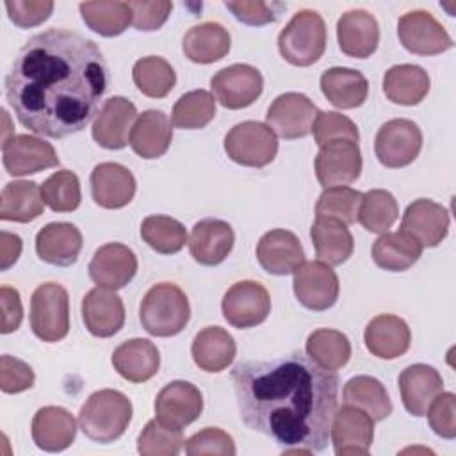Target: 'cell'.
I'll list each match as a JSON object with an SVG mask.
<instances>
[{"mask_svg":"<svg viewBox=\"0 0 456 456\" xmlns=\"http://www.w3.org/2000/svg\"><path fill=\"white\" fill-rule=\"evenodd\" d=\"M5 98L34 134L62 139L84 130L109 87V66L94 41L48 28L32 36L5 75Z\"/></svg>","mask_w":456,"mask_h":456,"instance_id":"cell-1","label":"cell"},{"mask_svg":"<svg viewBox=\"0 0 456 456\" xmlns=\"http://www.w3.org/2000/svg\"><path fill=\"white\" fill-rule=\"evenodd\" d=\"M232 383L242 422L285 452H322L337 411L338 376L294 351L273 360L240 362Z\"/></svg>","mask_w":456,"mask_h":456,"instance_id":"cell-2","label":"cell"},{"mask_svg":"<svg viewBox=\"0 0 456 456\" xmlns=\"http://www.w3.org/2000/svg\"><path fill=\"white\" fill-rule=\"evenodd\" d=\"M132 420L130 399L114 388H103L91 394L78 411V428L98 444L118 440Z\"/></svg>","mask_w":456,"mask_h":456,"instance_id":"cell-3","label":"cell"},{"mask_svg":"<svg viewBox=\"0 0 456 456\" xmlns=\"http://www.w3.org/2000/svg\"><path fill=\"white\" fill-rule=\"evenodd\" d=\"M189 319V299L175 283L153 285L139 306V321L153 337H175L187 326Z\"/></svg>","mask_w":456,"mask_h":456,"instance_id":"cell-4","label":"cell"},{"mask_svg":"<svg viewBox=\"0 0 456 456\" xmlns=\"http://www.w3.org/2000/svg\"><path fill=\"white\" fill-rule=\"evenodd\" d=\"M278 50L292 66H312L326 50V25L312 9L297 11L278 36Z\"/></svg>","mask_w":456,"mask_h":456,"instance_id":"cell-5","label":"cell"},{"mask_svg":"<svg viewBox=\"0 0 456 456\" xmlns=\"http://www.w3.org/2000/svg\"><path fill=\"white\" fill-rule=\"evenodd\" d=\"M30 328L43 342H59L69 331L68 290L53 281L39 285L30 297Z\"/></svg>","mask_w":456,"mask_h":456,"instance_id":"cell-6","label":"cell"},{"mask_svg":"<svg viewBox=\"0 0 456 456\" xmlns=\"http://www.w3.org/2000/svg\"><path fill=\"white\" fill-rule=\"evenodd\" d=\"M226 155L248 167H264L271 164L278 153L276 134L264 123L242 121L224 135Z\"/></svg>","mask_w":456,"mask_h":456,"instance_id":"cell-7","label":"cell"},{"mask_svg":"<svg viewBox=\"0 0 456 456\" xmlns=\"http://www.w3.org/2000/svg\"><path fill=\"white\" fill-rule=\"evenodd\" d=\"M422 148V132L417 123L404 118H395L379 126L374 139L378 160L390 169H399L411 164Z\"/></svg>","mask_w":456,"mask_h":456,"instance_id":"cell-8","label":"cell"},{"mask_svg":"<svg viewBox=\"0 0 456 456\" xmlns=\"http://www.w3.org/2000/svg\"><path fill=\"white\" fill-rule=\"evenodd\" d=\"M223 317L239 330L262 324L271 312V297L267 289L253 280L233 283L221 301Z\"/></svg>","mask_w":456,"mask_h":456,"instance_id":"cell-9","label":"cell"},{"mask_svg":"<svg viewBox=\"0 0 456 456\" xmlns=\"http://www.w3.org/2000/svg\"><path fill=\"white\" fill-rule=\"evenodd\" d=\"M360 173L362 153L358 142L337 139L321 146L315 157V176L324 189L353 183Z\"/></svg>","mask_w":456,"mask_h":456,"instance_id":"cell-10","label":"cell"},{"mask_svg":"<svg viewBox=\"0 0 456 456\" xmlns=\"http://www.w3.org/2000/svg\"><path fill=\"white\" fill-rule=\"evenodd\" d=\"M294 294L297 301L314 312L331 308L338 297V278L331 265L321 260L303 262L294 271Z\"/></svg>","mask_w":456,"mask_h":456,"instance_id":"cell-11","label":"cell"},{"mask_svg":"<svg viewBox=\"0 0 456 456\" xmlns=\"http://www.w3.org/2000/svg\"><path fill=\"white\" fill-rule=\"evenodd\" d=\"M401 45L415 55H436L452 48V39L436 18L422 9L403 14L397 21Z\"/></svg>","mask_w":456,"mask_h":456,"instance_id":"cell-12","label":"cell"},{"mask_svg":"<svg viewBox=\"0 0 456 456\" xmlns=\"http://www.w3.org/2000/svg\"><path fill=\"white\" fill-rule=\"evenodd\" d=\"M210 87L223 107L237 110L258 100L264 89V78L262 73L249 64H232L212 77Z\"/></svg>","mask_w":456,"mask_h":456,"instance_id":"cell-13","label":"cell"},{"mask_svg":"<svg viewBox=\"0 0 456 456\" xmlns=\"http://www.w3.org/2000/svg\"><path fill=\"white\" fill-rule=\"evenodd\" d=\"M319 109L303 93H283L276 96L265 114L267 126L283 139H299L312 132Z\"/></svg>","mask_w":456,"mask_h":456,"instance_id":"cell-14","label":"cell"},{"mask_svg":"<svg viewBox=\"0 0 456 456\" xmlns=\"http://www.w3.org/2000/svg\"><path fill=\"white\" fill-rule=\"evenodd\" d=\"M2 160L5 171L12 176H25L59 166L55 148L45 139L28 134L11 135L2 144Z\"/></svg>","mask_w":456,"mask_h":456,"instance_id":"cell-15","label":"cell"},{"mask_svg":"<svg viewBox=\"0 0 456 456\" xmlns=\"http://www.w3.org/2000/svg\"><path fill=\"white\" fill-rule=\"evenodd\" d=\"M157 419L176 429L192 424L203 411V395L198 387L189 381H171L155 397Z\"/></svg>","mask_w":456,"mask_h":456,"instance_id":"cell-16","label":"cell"},{"mask_svg":"<svg viewBox=\"0 0 456 456\" xmlns=\"http://www.w3.org/2000/svg\"><path fill=\"white\" fill-rule=\"evenodd\" d=\"M330 436L337 456L367 454L374 440V420L363 410L344 404L333 415Z\"/></svg>","mask_w":456,"mask_h":456,"instance_id":"cell-17","label":"cell"},{"mask_svg":"<svg viewBox=\"0 0 456 456\" xmlns=\"http://www.w3.org/2000/svg\"><path fill=\"white\" fill-rule=\"evenodd\" d=\"M87 271L89 278L98 287L118 290L134 280L137 273V256L128 246L109 242L94 251Z\"/></svg>","mask_w":456,"mask_h":456,"instance_id":"cell-18","label":"cell"},{"mask_svg":"<svg viewBox=\"0 0 456 456\" xmlns=\"http://www.w3.org/2000/svg\"><path fill=\"white\" fill-rule=\"evenodd\" d=\"M137 119L135 105L125 96H110L103 102L91 134L96 144L107 150H121L128 144L130 130Z\"/></svg>","mask_w":456,"mask_h":456,"instance_id":"cell-19","label":"cell"},{"mask_svg":"<svg viewBox=\"0 0 456 456\" xmlns=\"http://www.w3.org/2000/svg\"><path fill=\"white\" fill-rule=\"evenodd\" d=\"M401 232L411 235L422 248H436L449 232V212L440 203L419 198L403 214Z\"/></svg>","mask_w":456,"mask_h":456,"instance_id":"cell-20","label":"cell"},{"mask_svg":"<svg viewBox=\"0 0 456 456\" xmlns=\"http://www.w3.org/2000/svg\"><path fill=\"white\" fill-rule=\"evenodd\" d=\"M91 196L103 208L126 207L135 196V178L132 171L118 162L96 164L91 171Z\"/></svg>","mask_w":456,"mask_h":456,"instance_id":"cell-21","label":"cell"},{"mask_svg":"<svg viewBox=\"0 0 456 456\" xmlns=\"http://www.w3.org/2000/svg\"><path fill=\"white\" fill-rule=\"evenodd\" d=\"M256 258L264 271L276 276L294 273L303 262L305 253L296 233L274 228L264 233L256 244Z\"/></svg>","mask_w":456,"mask_h":456,"instance_id":"cell-22","label":"cell"},{"mask_svg":"<svg viewBox=\"0 0 456 456\" xmlns=\"http://www.w3.org/2000/svg\"><path fill=\"white\" fill-rule=\"evenodd\" d=\"M337 41L347 57L367 59L378 48L379 25L369 11L351 9L337 21Z\"/></svg>","mask_w":456,"mask_h":456,"instance_id":"cell-23","label":"cell"},{"mask_svg":"<svg viewBox=\"0 0 456 456\" xmlns=\"http://www.w3.org/2000/svg\"><path fill=\"white\" fill-rule=\"evenodd\" d=\"M82 321L94 337L116 335L125 324V306L121 297L110 289L96 287L82 299Z\"/></svg>","mask_w":456,"mask_h":456,"instance_id":"cell-24","label":"cell"},{"mask_svg":"<svg viewBox=\"0 0 456 456\" xmlns=\"http://www.w3.org/2000/svg\"><path fill=\"white\" fill-rule=\"evenodd\" d=\"M235 242L233 228L217 217H207L192 226L189 237L191 256L201 265H217L232 251Z\"/></svg>","mask_w":456,"mask_h":456,"instance_id":"cell-25","label":"cell"},{"mask_svg":"<svg viewBox=\"0 0 456 456\" xmlns=\"http://www.w3.org/2000/svg\"><path fill=\"white\" fill-rule=\"evenodd\" d=\"M397 383L403 404L413 417L426 415L431 401L444 392V379L440 372L426 363L408 365L399 374Z\"/></svg>","mask_w":456,"mask_h":456,"instance_id":"cell-26","label":"cell"},{"mask_svg":"<svg viewBox=\"0 0 456 456\" xmlns=\"http://www.w3.org/2000/svg\"><path fill=\"white\" fill-rule=\"evenodd\" d=\"M363 340L370 354L381 360H394L408 351L411 333L399 315L379 314L365 326Z\"/></svg>","mask_w":456,"mask_h":456,"instance_id":"cell-27","label":"cell"},{"mask_svg":"<svg viewBox=\"0 0 456 456\" xmlns=\"http://www.w3.org/2000/svg\"><path fill=\"white\" fill-rule=\"evenodd\" d=\"M82 249V233L73 223H48L36 235L37 256L52 265L68 267Z\"/></svg>","mask_w":456,"mask_h":456,"instance_id":"cell-28","label":"cell"},{"mask_svg":"<svg viewBox=\"0 0 456 456\" xmlns=\"http://www.w3.org/2000/svg\"><path fill=\"white\" fill-rule=\"evenodd\" d=\"M30 433L39 449L46 452H61L73 444L77 422L66 408L43 406L32 419Z\"/></svg>","mask_w":456,"mask_h":456,"instance_id":"cell-29","label":"cell"},{"mask_svg":"<svg viewBox=\"0 0 456 456\" xmlns=\"http://www.w3.org/2000/svg\"><path fill=\"white\" fill-rule=\"evenodd\" d=\"M112 365L121 378L132 383H144L159 372L160 354L151 340L130 338L114 349Z\"/></svg>","mask_w":456,"mask_h":456,"instance_id":"cell-30","label":"cell"},{"mask_svg":"<svg viewBox=\"0 0 456 456\" xmlns=\"http://www.w3.org/2000/svg\"><path fill=\"white\" fill-rule=\"evenodd\" d=\"M171 141V119L162 110L150 109L137 116L130 130L128 144L142 159H159L167 151Z\"/></svg>","mask_w":456,"mask_h":456,"instance_id":"cell-31","label":"cell"},{"mask_svg":"<svg viewBox=\"0 0 456 456\" xmlns=\"http://www.w3.org/2000/svg\"><path fill=\"white\" fill-rule=\"evenodd\" d=\"M235 340L221 326L200 330L192 340L191 354L194 363L205 372H221L235 358Z\"/></svg>","mask_w":456,"mask_h":456,"instance_id":"cell-32","label":"cell"},{"mask_svg":"<svg viewBox=\"0 0 456 456\" xmlns=\"http://www.w3.org/2000/svg\"><path fill=\"white\" fill-rule=\"evenodd\" d=\"M230 34L217 21H203L191 27L182 41L185 57L198 64H212L230 52Z\"/></svg>","mask_w":456,"mask_h":456,"instance_id":"cell-33","label":"cell"},{"mask_svg":"<svg viewBox=\"0 0 456 456\" xmlns=\"http://www.w3.org/2000/svg\"><path fill=\"white\" fill-rule=\"evenodd\" d=\"M315 255L328 265L344 264L354 249V240L347 224L333 217H317L310 228Z\"/></svg>","mask_w":456,"mask_h":456,"instance_id":"cell-34","label":"cell"},{"mask_svg":"<svg viewBox=\"0 0 456 456\" xmlns=\"http://www.w3.org/2000/svg\"><path fill=\"white\" fill-rule=\"evenodd\" d=\"M321 91L337 109H354L367 100L369 82L358 69L335 66L321 75Z\"/></svg>","mask_w":456,"mask_h":456,"instance_id":"cell-35","label":"cell"},{"mask_svg":"<svg viewBox=\"0 0 456 456\" xmlns=\"http://www.w3.org/2000/svg\"><path fill=\"white\" fill-rule=\"evenodd\" d=\"M45 210L41 187L36 182L14 180L4 185L0 196V219L14 223H28Z\"/></svg>","mask_w":456,"mask_h":456,"instance_id":"cell-36","label":"cell"},{"mask_svg":"<svg viewBox=\"0 0 456 456\" xmlns=\"http://www.w3.org/2000/svg\"><path fill=\"white\" fill-rule=\"evenodd\" d=\"M429 91V75L417 64H395L383 77L385 96L399 105H417Z\"/></svg>","mask_w":456,"mask_h":456,"instance_id":"cell-37","label":"cell"},{"mask_svg":"<svg viewBox=\"0 0 456 456\" xmlns=\"http://www.w3.org/2000/svg\"><path fill=\"white\" fill-rule=\"evenodd\" d=\"M422 255V246L404 232H385L372 246V260L378 267L392 273L410 269Z\"/></svg>","mask_w":456,"mask_h":456,"instance_id":"cell-38","label":"cell"},{"mask_svg":"<svg viewBox=\"0 0 456 456\" xmlns=\"http://www.w3.org/2000/svg\"><path fill=\"white\" fill-rule=\"evenodd\" d=\"M344 404L363 410L374 422L385 420L392 413V403L385 385L372 376H354L342 390Z\"/></svg>","mask_w":456,"mask_h":456,"instance_id":"cell-39","label":"cell"},{"mask_svg":"<svg viewBox=\"0 0 456 456\" xmlns=\"http://www.w3.org/2000/svg\"><path fill=\"white\" fill-rule=\"evenodd\" d=\"M78 9L84 23L103 37L119 36L132 23L128 2H82Z\"/></svg>","mask_w":456,"mask_h":456,"instance_id":"cell-40","label":"cell"},{"mask_svg":"<svg viewBox=\"0 0 456 456\" xmlns=\"http://www.w3.org/2000/svg\"><path fill=\"white\" fill-rule=\"evenodd\" d=\"M306 354L326 370L342 369L351 358V342L338 331L330 328L315 330L306 338Z\"/></svg>","mask_w":456,"mask_h":456,"instance_id":"cell-41","label":"cell"},{"mask_svg":"<svg viewBox=\"0 0 456 456\" xmlns=\"http://www.w3.org/2000/svg\"><path fill=\"white\" fill-rule=\"evenodd\" d=\"M132 78L135 87L150 98H164L176 84V73L173 66L157 55L139 59L132 68Z\"/></svg>","mask_w":456,"mask_h":456,"instance_id":"cell-42","label":"cell"},{"mask_svg":"<svg viewBox=\"0 0 456 456\" xmlns=\"http://www.w3.org/2000/svg\"><path fill=\"white\" fill-rule=\"evenodd\" d=\"M141 237L160 255L178 253L189 242L185 226L178 219L162 214L148 216L141 223Z\"/></svg>","mask_w":456,"mask_h":456,"instance_id":"cell-43","label":"cell"},{"mask_svg":"<svg viewBox=\"0 0 456 456\" xmlns=\"http://www.w3.org/2000/svg\"><path fill=\"white\" fill-rule=\"evenodd\" d=\"M399 205L392 192L385 189H370L363 194L358 221L370 233H385L397 219Z\"/></svg>","mask_w":456,"mask_h":456,"instance_id":"cell-44","label":"cell"},{"mask_svg":"<svg viewBox=\"0 0 456 456\" xmlns=\"http://www.w3.org/2000/svg\"><path fill=\"white\" fill-rule=\"evenodd\" d=\"M216 116V100L205 89H194L178 98L171 119L178 128L198 130L207 126Z\"/></svg>","mask_w":456,"mask_h":456,"instance_id":"cell-45","label":"cell"},{"mask_svg":"<svg viewBox=\"0 0 456 456\" xmlns=\"http://www.w3.org/2000/svg\"><path fill=\"white\" fill-rule=\"evenodd\" d=\"M41 196L53 212L77 210L82 200L78 176L69 169L52 173L41 185Z\"/></svg>","mask_w":456,"mask_h":456,"instance_id":"cell-46","label":"cell"},{"mask_svg":"<svg viewBox=\"0 0 456 456\" xmlns=\"http://www.w3.org/2000/svg\"><path fill=\"white\" fill-rule=\"evenodd\" d=\"M363 194L346 185L328 187L317 200L315 214L317 217H333L344 224H353L358 221V210Z\"/></svg>","mask_w":456,"mask_h":456,"instance_id":"cell-47","label":"cell"},{"mask_svg":"<svg viewBox=\"0 0 456 456\" xmlns=\"http://www.w3.org/2000/svg\"><path fill=\"white\" fill-rule=\"evenodd\" d=\"M182 429L162 424L157 417L148 420L137 438V451L142 456H176L182 451Z\"/></svg>","mask_w":456,"mask_h":456,"instance_id":"cell-48","label":"cell"},{"mask_svg":"<svg viewBox=\"0 0 456 456\" xmlns=\"http://www.w3.org/2000/svg\"><path fill=\"white\" fill-rule=\"evenodd\" d=\"M312 132H314V139L319 146H322L330 141H337V139H347V141H354V142L360 141L356 125L347 116H344L340 112H333V110H328V112L319 110L317 118L314 121Z\"/></svg>","mask_w":456,"mask_h":456,"instance_id":"cell-49","label":"cell"},{"mask_svg":"<svg viewBox=\"0 0 456 456\" xmlns=\"http://www.w3.org/2000/svg\"><path fill=\"white\" fill-rule=\"evenodd\" d=\"M185 452L189 456H201V454H223L233 456L237 452L233 438L219 429V428H205L194 433L185 442Z\"/></svg>","mask_w":456,"mask_h":456,"instance_id":"cell-50","label":"cell"},{"mask_svg":"<svg viewBox=\"0 0 456 456\" xmlns=\"http://www.w3.org/2000/svg\"><path fill=\"white\" fill-rule=\"evenodd\" d=\"M429 428L442 438H456V397L452 392H440L428 406Z\"/></svg>","mask_w":456,"mask_h":456,"instance_id":"cell-51","label":"cell"},{"mask_svg":"<svg viewBox=\"0 0 456 456\" xmlns=\"http://www.w3.org/2000/svg\"><path fill=\"white\" fill-rule=\"evenodd\" d=\"M36 381L32 367L11 354H2L0 358V388L5 394H18L32 388Z\"/></svg>","mask_w":456,"mask_h":456,"instance_id":"cell-52","label":"cell"},{"mask_svg":"<svg viewBox=\"0 0 456 456\" xmlns=\"http://www.w3.org/2000/svg\"><path fill=\"white\" fill-rule=\"evenodd\" d=\"M5 9L9 20L20 28H30L50 18L53 11L52 0H7Z\"/></svg>","mask_w":456,"mask_h":456,"instance_id":"cell-53","label":"cell"},{"mask_svg":"<svg viewBox=\"0 0 456 456\" xmlns=\"http://www.w3.org/2000/svg\"><path fill=\"white\" fill-rule=\"evenodd\" d=\"M224 7L228 11H232V14L246 23V25H253V27H260L265 23H273L278 20V14L281 9H285L283 4L278 2H246V0H239V2H224Z\"/></svg>","mask_w":456,"mask_h":456,"instance_id":"cell-54","label":"cell"},{"mask_svg":"<svg viewBox=\"0 0 456 456\" xmlns=\"http://www.w3.org/2000/svg\"><path fill=\"white\" fill-rule=\"evenodd\" d=\"M132 11V23L137 30L151 32L159 30L169 18L173 11V4L167 0H157V2H128Z\"/></svg>","mask_w":456,"mask_h":456,"instance_id":"cell-55","label":"cell"},{"mask_svg":"<svg viewBox=\"0 0 456 456\" xmlns=\"http://www.w3.org/2000/svg\"><path fill=\"white\" fill-rule=\"evenodd\" d=\"M0 308H2V328L4 335L12 333L20 328L23 319V306L20 292L9 285L0 287Z\"/></svg>","mask_w":456,"mask_h":456,"instance_id":"cell-56","label":"cell"},{"mask_svg":"<svg viewBox=\"0 0 456 456\" xmlns=\"http://www.w3.org/2000/svg\"><path fill=\"white\" fill-rule=\"evenodd\" d=\"M21 239L16 233H9L5 230L0 232V269L7 271L11 265L16 264L21 253Z\"/></svg>","mask_w":456,"mask_h":456,"instance_id":"cell-57","label":"cell"}]
</instances>
